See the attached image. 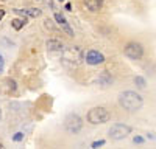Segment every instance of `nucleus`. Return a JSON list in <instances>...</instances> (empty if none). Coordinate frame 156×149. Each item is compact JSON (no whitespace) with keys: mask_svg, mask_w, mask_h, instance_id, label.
I'll return each instance as SVG.
<instances>
[{"mask_svg":"<svg viewBox=\"0 0 156 149\" xmlns=\"http://www.w3.org/2000/svg\"><path fill=\"white\" fill-rule=\"evenodd\" d=\"M103 144H105V141H103V140H100V141H94V143H92V147H98V146H103Z\"/></svg>","mask_w":156,"mask_h":149,"instance_id":"nucleus-16","label":"nucleus"},{"mask_svg":"<svg viewBox=\"0 0 156 149\" xmlns=\"http://www.w3.org/2000/svg\"><path fill=\"white\" fill-rule=\"evenodd\" d=\"M22 138H23V134H22V132H17L16 137H12V140H14V141H20Z\"/></svg>","mask_w":156,"mask_h":149,"instance_id":"nucleus-14","label":"nucleus"},{"mask_svg":"<svg viewBox=\"0 0 156 149\" xmlns=\"http://www.w3.org/2000/svg\"><path fill=\"white\" fill-rule=\"evenodd\" d=\"M3 16H5V11H3V9H0V20L3 19Z\"/></svg>","mask_w":156,"mask_h":149,"instance_id":"nucleus-18","label":"nucleus"},{"mask_svg":"<svg viewBox=\"0 0 156 149\" xmlns=\"http://www.w3.org/2000/svg\"><path fill=\"white\" fill-rule=\"evenodd\" d=\"M55 20H56V23H58V27H61V30L66 33L67 36H73V30L70 28V25H69V22L66 20V17H64L61 12H55Z\"/></svg>","mask_w":156,"mask_h":149,"instance_id":"nucleus-8","label":"nucleus"},{"mask_svg":"<svg viewBox=\"0 0 156 149\" xmlns=\"http://www.w3.org/2000/svg\"><path fill=\"white\" fill-rule=\"evenodd\" d=\"M134 84L139 87V89H144V87H145V81H144V78H140V76L134 78Z\"/></svg>","mask_w":156,"mask_h":149,"instance_id":"nucleus-13","label":"nucleus"},{"mask_svg":"<svg viewBox=\"0 0 156 149\" xmlns=\"http://www.w3.org/2000/svg\"><path fill=\"white\" fill-rule=\"evenodd\" d=\"M97 82H100L103 87H106V85H109V84H111V76H109V74H108L106 71H101V74L98 76Z\"/></svg>","mask_w":156,"mask_h":149,"instance_id":"nucleus-11","label":"nucleus"},{"mask_svg":"<svg viewBox=\"0 0 156 149\" xmlns=\"http://www.w3.org/2000/svg\"><path fill=\"white\" fill-rule=\"evenodd\" d=\"M86 62L89 65H98V64L105 62V56L100 51H97V50H89L87 55H86Z\"/></svg>","mask_w":156,"mask_h":149,"instance_id":"nucleus-7","label":"nucleus"},{"mask_svg":"<svg viewBox=\"0 0 156 149\" xmlns=\"http://www.w3.org/2000/svg\"><path fill=\"white\" fill-rule=\"evenodd\" d=\"M84 6L92 12H98L103 6V0H84Z\"/></svg>","mask_w":156,"mask_h":149,"instance_id":"nucleus-9","label":"nucleus"},{"mask_svg":"<svg viewBox=\"0 0 156 149\" xmlns=\"http://www.w3.org/2000/svg\"><path fill=\"white\" fill-rule=\"evenodd\" d=\"M62 59L70 62V64H73V65H78L84 59V55H83L80 47H69V48H64Z\"/></svg>","mask_w":156,"mask_h":149,"instance_id":"nucleus-5","label":"nucleus"},{"mask_svg":"<svg viewBox=\"0 0 156 149\" xmlns=\"http://www.w3.org/2000/svg\"><path fill=\"white\" fill-rule=\"evenodd\" d=\"M0 121H2V109H0Z\"/></svg>","mask_w":156,"mask_h":149,"instance_id":"nucleus-19","label":"nucleus"},{"mask_svg":"<svg viewBox=\"0 0 156 149\" xmlns=\"http://www.w3.org/2000/svg\"><path fill=\"white\" fill-rule=\"evenodd\" d=\"M83 127V120L80 115L76 114H69L66 118H64V129H66L69 134H78Z\"/></svg>","mask_w":156,"mask_h":149,"instance_id":"nucleus-4","label":"nucleus"},{"mask_svg":"<svg viewBox=\"0 0 156 149\" xmlns=\"http://www.w3.org/2000/svg\"><path fill=\"white\" fill-rule=\"evenodd\" d=\"M3 67H5V59H3L2 55H0V73L3 71Z\"/></svg>","mask_w":156,"mask_h":149,"instance_id":"nucleus-15","label":"nucleus"},{"mask_svg":"<svg viewBox=\"0 0 156 149\" xmlns=\"http://www.w3.org/2000/svg\"><path fill=\"white\" fill-rule=\"evenodd\" d=\"M129 132H131V127L129 126H126V124H123V123H115L109 127L108 135H109L111 140L119 141V140H123L126 135H129Z\"/></svg>","mask_w":156,"mask_h":149,"instance_id":"nucleus-3","label":"nucleus"},{"mask_svg":"<svg viewBox=\"0 0 156 149\" xmlns=\"http://www.w3.org/2000/svg\"><path fill=\"white\" fill-rule=\"evenodd\" d=\"M123 53H125L126 58L133 59V61H137V59H140L142 56H144V47H142L139 42H129V44L125 45Z\"/></svg>","mask_w":156,"mask_h":149,"instance_id":"nucleus-6","label":"nucleus"},{"mask_svg":"<svg viewBox=\"0 0 156 149\" xmlns=\"http://www.w3.org/2000/svg\"><path fill=\"white\" fill-rule=\"evenodd\" d=\"M86 120L89 124H105L111 120V112L103 106H97L87 110Z\"/></svg>","mask_w":156,"mask_h":149,"instance_id":"nucleus-2","label":"nucleus"},{"mask_svg":"<svg viewBox=\"0 0 156 149\" xmlns=\"http://www.w3.org/2000/svg\"><path fill=\"white\" fill-rule=\"evenodd\" d=\"M25 23H27V22H25V19H14V20H12L11 22V25H12V28H14V30H20V28H23V25Z\"/></svg>","mask_w":156,"mask_h":149,"instance_id":"nucleus-12","label":"nucleus"},{"mask_svg":"<svg viewBox=\"0 0 156 149\" xmlns=\"http://www.w3.org/2000/svg\"><path fill=\"white\" fill-rule=\"evenodd\" d=\"M0 147H2V144H0Z\"/></svg>","mask_w":156,"mask_h":149,"instance_id":"nucleus-20","label":"nucleus"},{"mask_svg":"<svg viewBox=\"0 0 156 149\" xmlns=\"http://www.w3.org/2000/svg\"><path fill=\"white\" fill-rule=\"evenodd\" d=\"M119 104L126 112H136L142 107L144 101H142V96L139 93H136L133 90H126L119 95Z\"/></svg>","mask_w":156,"mask_h":149,"instance_id":"nucleus-1","label":"nucleus"},{"mask_svg":"<svg viewBox=\"0 0 156 149\" xmlns=\"http://www.w3.org/2000/svg\"><path fill=\"white\" fill-rule=\"evenodd\" d=\"M45 48L48 51H61L62 50V42L59 39H48L45 42Z\"/></svg>","mask_w":156,"mask_h":149,"instance_id":"nucleus-10","label":"nucleus"},{"mask_svg":"<svg viewBox=\"0 0 156 149\" xmlns=\"http://www.w3.org/2000/svg\"><path fill=\"white\" fill-rule=\"evenodd\" d=\"M142 141H144L142 137H134V143H142Z\"/></svg>","mask_w":156,"mask_h":149,"instance_id":"nucleus-17","label":"nucleus"}]
</instances>
